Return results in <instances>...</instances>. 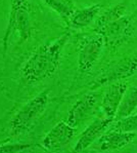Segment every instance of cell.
Segmentation results:
<instances>
[{"instance_id": "3", "label": "cell", "mask_w": 137, "mask_h": 153, "mask_svg": "<svg viewBox=\"0 0 137 153\" xmlns=\"http://www.w3.org/2000/svg\"><path fill=\"white\" fill-rule=\"evenodd\" d=\"M30 13V4L27 0H11L10 13L3 37V45L5 49L9 38L15 33H18L22 42L30 38L32 32Z\"/></svg>"}, {"instance_id": "17", "label": "cell", "mask_w": 137, "mask_h": 153, "mask_svg": "<svg viewBox=\"0 0 137 153\" xmlns=\"http://www.w3.org/2000/svg\"><path fill=\"white\" fill-rule=\"evenodd\" d=\"M31 146L28 143H8L0 145V153H20L29 149Z\"/></svg>"}, {"instance_id": "1", "label": "cell", "mask_w": 137, "mask_h": 153, "mask_svg": "<svg viewBox=\"0 0 137 153\" xmlns=\"http://www.w3.org/2000/svg\"><path fill=\"white\" fill-rule=\"evenodd\" d=\"M68 38L70 34L66 33L37 48L24 63L21 69L23 78L29 82H39L52 76L60 68L61 53Z\"/></svg>"}, {"instance_id": "16", "label": "cell", "mask_w": 137, "mask_h": 153, "mask_svg": "<svg viewBox=\"0 0 137 153\" xmlns=\"http://www.w3.org/2000/svg\"><path fill=\"white\" fill-rule=\"evenodd\" d=\"M115 129L126 133L137 131V114H131L129 116L118 119L115 124Z\"/></svg>"}, {"instance_id": "5", "label": "cell", "mask_w": 137, "mask_h": 153, "mask_svg": "<svg viewBox=\"0 0 137 153\" xmlns=\"http://www.w3.org/2000/svg\"><path fill=\"white\" fill-rule=\"evenodd\" d=\"M105 44V38L99 33H96L85 39L80 46L78 58V66L80 71H90L98 61Z\"/></svg>"}, {"instance_id": "7", "label": "cell", "mask_w": 137, "mask_h": 153, "mask_svg": "<svg viewBox=\"0 0 137 153\" xmlns=\"http://www.w3.org/2000/svg\"><path fill=\"white\" fill-rule=\"evenodd\" d=\"M113 120H114L113 118H110V117L107 116L96 118L81 134L79 140L77 141L76 145L73 149V153H80L86 150L96 139H98L102 135L103 131L112 124Z\"/></svg>"}, {"instance_id": "15", "label": "cell", "mask_w": 137, "mask_h": 153, "mask_svg": "<svg viewBox=\"0 0 137 153\" xmlns=\"http://www.w3.org/2000/svg\"><path fill=\"white\" fill-rule=\"evenodd\" d=\"M125 9L126 8H125V6L123 5V4H119V5L115 6V7L108 9V11H105V13L99 18V20L97 22V28L107 25L110 22H114V21L118 20V19L124 16Z\"/></svg>"}, {"instance_id": "14", "label": "cell", "mask_w": 137, "mask_h": 153, "mask_svg": "<svg viewBox=\"0 0 137 153\" xmlns=\"http://www.w3.org/2000/svg\"><path fill=\"white\" fill-rule=\"evenodd\" d=\"M42 1L51 9L56 11L67 22H70L71 18L76 10L72 0H42Z\"/></svg>"}, {"instance_id": "12", "label": "cell", "mask_w": 137, "mask_h": 153, "mask_svg": "<svg viewBox=\"0 0 137 153\" xmlns=\"http://www.w3.org/2000/svg\"><path fill=\"white\" fill-rule=\"evenodd\" d=\"M99 10H100V5H98V4L88 6V7L82 9H76L74 15L72 16L70 20L71 25L75 28L87 27L97 16Z\"/></svg>"}, {"instance_id": "13", "label": "cell", "mask_w": 137, "mask_h": 153, "mask_svg": "<svg viewBox=\"0 0 137 153\" xmlns=\"http://www.w3.org/2000/svg\"><path fill=\"white\" fill-rule=\"evenodd\" d=\"M137 109V84L131 86L128 91H126L123 100L120 104L119 110L117 113V118L129 116L133 114V112Z\"/></svg>"}, {"instance_id": "2", "label": "cell", "mask_w": 137, "mask_h": 153, "mask_svg": "<svg viewBox=\"0 0 137 153\" xmlns=\"http://www.w3.org/2000/svg\"><path fill=\"white\" fill-rule=\"evenodd\" d=\"M49 91H45L39 94L35 98L31 99L29 102L18 111L10 121V131L13 136L22 135L30 129L35 122L39 119L44 112L49 101Z\"/></svg>"}, {"instance_id": "10", "label": "cell", "mask_w": 137, "mask_h": 153, "mask_svg": "<svg viewBox=\"0 0 137 153\" xmlns=\"http://www.w3.org/2000/svg\"><path fill=\"white\" fill-rule=\"evenodd\" d=\"M137 71V53L126 56L119 61L114 67L110 68L105 76L102 78L101 83L105 82H118L122 79H126L134 75Z\"/></svg>"}, {"instance_id": "8", "label": "cell", "mask_w": 137, "mask_h": 153, "mask_svg": "<svg viewBox=\"0 0 137 153\" xmlns=\"http://www.w3.org/2000/svg\"><path fill=\"white\" fill-rule=\"evenodd\" d=\"M97 103V96L93 94H88L84 96L80 100H78L71 110L68 111L67 122L73 128H76L88 117L95 110V106Z\"/></svg>"}, {"instance_id": "11", "label": "cell", "mask_w": 137, "mask_h": 153, "mask_svg": "<svg viewBox=\"0 0 137 153\" xmlns=\"http://www.w3.org/2000/svg\"><path fill=\"white\" fill-rule=\"evenodd\" d=\"M136 137L135 133H126L114 129L113 131L103 135L99 139V149L101 151H115L122 149L133 142Z\"/></svg>"}, {"instance_id": "4", "label": "cell", "mask_w": 137, "mask_h": 153, "mask_svg": "<svg viewBox=\"0 0 137 153\" xmlns=\"http://www.w3.org/2000/svg\"><path fill=\"white\" fill-rule=\"evenodd\" d=\"M96 31L105 38V42L110 48L121 45L132 36L134 31L133 18L122 16L108 24L96 28Z\"/></svg>"}, {"instance_id": "6", "label": "cell", "mask_w": 137, "mask_h": 153, "mask_svg": "<svg viewBox=\"0 0 137 153\" xmlns=\"http://www.w3.org/2000/svg\"><path fill=\"white\" fill-rule=\"evenodd\" d=\"M75 128L67 121H60L49 131L42 141V145L50 152H57L71 142L75 136Z\"/></svg>"}, {"instance_id": "9", "label": "cell", "mask_w": 137, "mask_h": 153, "mask_svg": "<svg viewBox=\"0 0 137 153\" xmlns=\"http://www.w3.org/2000/svg\"><path fill=\"white\" fill-rule=\"evenodd\" d=\"M127 91V83L125 82H114L108 88L105 94L101 103V108L105 113V116L114 119L117 116L118 110L121 104L123 97Z\"/></svg>"}]
</instances>
